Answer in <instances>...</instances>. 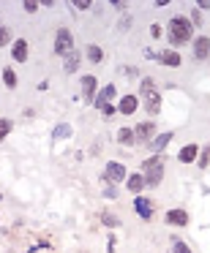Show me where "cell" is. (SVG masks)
Wrapping results in <instances>:
<instances>
[{
    "instance_id": "1",
    "label": "cell",
    "mask_w": 210,
    "mask_h": 253,
    "mask_svg": "<svg viewBox=\"0 0 210 253\" xmlns=\"http://www.w3.org/2000/svg\"><path fill=\"white\" fill-rule=\"evenodd\" d=\"M191 36H194L191 19H186V17H172L169 19V25H166V39H169L172 46L188 44V41H191Z\"/></svg>"
},
{
    "instance_id": "2",
    "label": "cell",
    "mask_w": 210,
    "mask_h": 253,
    "mask_svg": "<svg viewBox=\"0 0 210 253\" xmlns=\"http://www.w3.org/2000/svg\"><path fill=\"white\" fill-rule=\"evenodd\" d=\"M139 93H142V106H145L148 120H150V117H156L161 112V95H158V90H156V84H153L150 77H142V82H139Z\"/></svg>"
},
{
    "instance_id": "3",
    "label": "cell",
    "mask_w": 210,
    "mask_h": 253,
    "mask_svg": "<svg viewBox=\"0 0 210 253\" xmlns=\"http://www.w3.org/2000/svg\"><path fill=\"white\" fill-rule=\"evenodd\" d=\"M142 177H145V185L148 188L161 185V180H164V158L161 155H150L142 164Z\"/></svg>"
},
{
    "instance_id": "4",
    "label": "cell",
    "mask_w": 210,
    "mask_h": 253,
    "mask_svg": "<svg viewBox=\"0 0 210 253\" xmlns=\"http://www.w3.org/2000/svg\"><path fill=\"white\" fill-rule=\"evenodd\" d=\"M52 49H55V55H57V57L71 55V52H74V36H71V30H66V28L57 30V33H55V44H52Z\"/></svg>"
},
{
    "instance_id": "5",
    "label": "cell",
    "mask_w": 210,
    "mask_h": 253,
    "mask_svg": "<svg viewBox=\"0 0 210 253\" xmlns=\"http://www.w3.org/2000/svg\"><path fill=\"white\" fill-rule=\"evenodd\" d=\"M128 177L126 166L120 164V161H109V164L104 166V180L109 182V185H115V182H123Z\"/></svg>"
},
{
    "instance_id": "6",
    "label": "cell",
    "mask_w": 210,
    "mask_h": 253,
    "mask_svg": "<svg viewBox=\"0 0 210 253\" xmlns=\"http://www.w3.org/2000/svg\"><path fill=\"white\" fill-rule=\"evenodd\" d=\"M134 139H137V144H145V147H148V144L156 139V123H150V120L139 123L137 131H134Z\"/></svg>"
},
{
    "instance_id": "7",
    "label": "cell",
    "mask_w": 210,
    "mask_h": 253,
    "mask_svg": "<svg viewBox=\"0 0 210 253\" xmlns=\"http://www.w3.org/2000/svg\"><path fill=\"white\" fill-rule=\"evenodd\" d=\"M96 90H99V79L93 74H85L82 77V101L85 104H93L96 101Z\"/></svg>"
},
{
    "instance_id": "8",
    "label": "cell",
    "mask_w": 210,
    "mask_h": 253,
    "mask_svg": "<svg viewBox=\"0 0 210 253\" xmlns=\"http://www.w3.org/2000/svg\"><path fill=\"white\" fill-rule=\"evenodd\" d=\"M115 95H117L115 84H106V87H101L99 93H96V101H93V106H96L99 112H101V109H106V106H109V101L115 98Z\"/></svg>"
},
{
    "instance_id": "9",
    "label": "cell",
    "mask_w": 210,
    "mask_h": 253,
    "mask_svg": "<svg viewBox=\"0 0 210 253\" xmlns=\"http://www.w3.org/2000/svg\"><path fill=\"white\" fill-rule=\"evenodd\" d=\"M134 210H137V215H139L142 220H150V218H153V212H156V210H153V202H150V199H145V196H137V199H134Z\"/></svg>"
},
{
    "instance_id": "10",
    "label": "cell",
    "mask_w": 210,
    "mask_h": 253,
    "mask_svg": "<svg viewBox=\"0 0 210 253\" xmlns=\"http://www.w3.org/2000/svg\"><path fill=\"white\" fill-rule=\"evenodd\" d=\"M194 57L197 60H208L210 57V39L208 36H197L194 39Z\"/></svg>"
},
{
    "instance_id": "11",
    "label": "cell",
    "mask_w": 210,
    "mask_h": 253,
    "mask_svg": "<svg viewBox=\"0 0 210 253\" xmlns=\"http://www.w3.org/2000/svg\"><path fill=\"white\" fill-rule=\"evenodd\" d=\"M139 109V98H137V95H131V93H128V95H123V98H120V104H117V112H120V115H134V112H137Z\"/></svg>"
},
{
    "instance_id": "12",
    "label": "cell",
    "mask_w": 210,
    "mask_h": 253,
    "mask_svg": "<svg viewBox=\"0 0 210 253\" xmlns=\"http://www.w3.org/2000/svg\"><path fill=\"white\" fill-rule=\"evenodd\" d=\"M11 60H17V63L28 60V41H25V39L11 41Z\"/></svg>"
},
{
    "instance_id": "13",
    "label": "cell",
    "mask_w": 210,
    "mask_h": 253,
    "mask_svg": "<svg viewBox=\"0 0 210 253\" xmlns=\"http://www.w3.org/2000/svg\"><path fill=\"white\" fill-rule=\"evenodd\" d=\"M197 158H199V144H186V147L177 153V161H180V164H194Z\"/></svg>"
},
{
    "instance_id": "14",
    "label": "cell",
    "mask_w": 210,
    "mask_h": 253,
    "mask_svg": "<svg viewBox=\"0 0 210 253\" xmlns=\"http://www.w3.org/2000/svg\"><path fill=\"white\" fill-rule=\"evenodd\" d=\"M79 63H82V55H79V52L66 55V57H63V74H74L79 68Z\"/></svg>"
},
{
    "instance_id": "15",
    "label": "cell",
    "mask_w": 210,
    "mask_h": 253,
    "mask_svg": "<svg viewBox=\"0 0 210 253\" xmlns=\"http://www.w3.org/2000/svg\"><path fill=\"white\" fill-rule=\"evenodd\" d=\"M166 223H172V226H188V212H186V210H169V212H166Z\"/></svg>"
},
{
    "instance_id": "16",
    "label": "cell",
    "mask_w": 210,
    "mask_h": 253,
    "mask_svg": "<svg viewBox=\"0 0 210 253\" xmlns=\"http://www.w3.org/2000/svg\"><path fill=\"white\" fill-rule=\"evenodd\" d=\"M158 63H164V66H172V68H177L183 63V57L177 55L175 49H166V52H158Z\"/></svg>"
},
{
    "instance_id": "17",
    "label": "cell",
    "mask_w": 210,
    "mask_h": 253,
    "mask_svg": "<svg viewBox=\"0 0 210 253\" xmlns=\"http://www.w3.org/2000/svg\"><path fill=\"white\" fill-rule=\"evenodd\" d=\"M169 142H172V131H166V133H158V136H156L153 142L148 144V147L153 150V153H161V150H164Z\"/></svg>"
},
{
    "instance_id": "18",
    "label": "cell",
    "mask_w": 210,
    "mask_h": 253,
    "mask_svg": "<svg viewBox=\"0 0 210 253\" xmlns=\"http://www.w3.org/2000/svg\"><path fill=\"white\" fill-rule=\"evenodd\" d=\"M145 188H148V185H145V177L142 174H128V191H131V193H142Z\"/></svg>"
},
{
    "instance_id": "19",
    "label": "cell",
    "mask_w": 210,
    "mask_h": 253,
    "mask_svg": "<svg viewBox=\"0 0 210 253\" xmlns=\"http://www.w3.org/2000/svg\"><path fill=\"white\" fill-rule=\"evenodd\" d=\"M85 57H88L90 63H101V60H104V49L96 46V44H90L88 49H85Z\"/></svg>"
},
{
    "instance_id": "20",
    "label": "cell",
    "mask_w": 210,
    "mask_h": 253,
    "mask_svg": "<svg viewBox=\"0 0 210 253\" xmlns=\"http://www.w3.org/2000/svg\"><path fill=\"white\" fill-rule=\"evenodd\" d=\"M117 142H120L123 147H131V144H137V139H134V131H128V128H120V131H117Z\"/></svg>"
},
{
    "instance_id": "21",
    "label": "cell",
    "mask_w": 210,
    "mask_h": 253,
    "mask_svg": "<svg viewBox=\"0 0 210 253\" xmlns=\"http://www.w3.org/2000/svg\"><path fill=\"white\" fill-rule=\"evenodd\" d=\"M101 220H104V226H109V229H117V226H120V218H117L115 212H109V210L101 212Z\"/></svg>"
},
{
    "instance_id": "22",
    "label": "cell",
    "mask_w": 210,
    "mask_h": 253,
    "mask_svg": "<svg viewBox=\"0 0 210 253\" xmlns=\"http://www.w3.org/2000/svg\"><path fill=\"white\" fill-rule=\"evenodd\" d=\"M3 84H6L8 90L17 87V74H14V68H3Z\"/></svg>"
},
{
    "instance_id": "23",
    "label": "cell",
    "mask_w": 210,
    "mask_h": 253,
    "mask_svg": "<svg viewBox=\"0 0 210 253\" xmlns=\"http://www.w3.org/2000/svg\"><path fill=\"white\" fill-rule=\"evenodd\" d=\"M197 164H199V169H208V166H210V144H208V147L202 150V153H199Z\"/></svg>"
},
{
    "instance_id": "24",
    "label": "cell",
    "mask_w": 210,
    "mask_h": 253,
    "mask_svg": "<svg viewBox=\"0 0 210 253\" xmlns=\"http://www.w3.org/2000/svg\"><path fill=\"white\" fill-rule=\"evenodd\" d=\"M52 136H55V139H68V136H71V126H66V123H63V126H57Z\"/></svg>"
},
{
    "instance_id": "25",
    "label": "cell",
    "mask_w": 210,
    "mask_h": 253,
    "mask_svg": "<svg viewBox=\"0 0 210 253\" xmlns=\"http://www.w3.org/2000/svg\"><path fill=\"white\" fill-rule=\"evenodd\" d=\"M169 253H191V248H188L183 240H172V251Z\"/></svg>"
},
{
    "instance_id": "26",
    "label": "cell",
    "mask_w": 210,
    "mask_h": 253,
    "mask_svg": "<svg viewBox=\"0 0 210 253\" xmlns=\"http://www.w3.org/2000/svg\"><path fill=\"white\" fill-rule=\"evenodd\" d=\"M11 44V30L6 28V25H0V46Z\"/></svg>"
},
{
    "instance_id": "27",
    "label": "cell",
    "mask_w": 210,
    "mask_h": 253,
    "mask_svg": "<svg viewBox=\"0 0 210 253\" xmlns=\"http://www.w3.org/2000/svg\"><path fill=\"white\" fill-rule=\"evenodd\" d=\"M8 131H11V120L8 117H0V139H6Z\"/></svg>"
},
{
    "instance_id": "28",
    "label": "cell",
    "mask_w": 210,
    "mask_h": 253,
    "mask_svg": "<svg viewBox=\"0 0 210 253\" xmlns=\"http://www.w3.org/2000/svg\"><path fill=\"white\" fill-rule=\"evenodd\" d=\"M71 6L77 8V11H88V8H90V0H74Z\"/></svg>"
},
{
    "instance_id": "29",
    "label": "cell",
    "mask_w": 210,
    "mask_h": 253,
    "mask_svg": "<svg viewBox=\"0 0 210 253\" xmlns=\"http://www.w3.org/2000/svg\"><path fill=\"white\" fill-rule=\"evenodd\" d=\"M39 6H41V3H36V0H28V3H25V11H28V14H33V11H39Z\"/></svg>"
},
{
    "instance_id": "30",
    "label": "cell",
    "mask_w": 210,
    "mask_h": 253,
    "mask_svg": "<svg viewBox=\"0 0 210 253\" xmlns=\"http://www.w3.org/2000/svg\"><path fill=\"white\" fill-rule=\"evenodd\" d=\"M191 25H202V11H199V8L191 11Z\"/></svg>"
},
{
    "instance_id": "31",
    "label": "cell",
    "mask_w": 210,
    "mask_h": 253,
    "mask_svg": "<svg viewBox=\"0 0 210 253\" xmlns=\"http://www.w3.org/2000/svg\"><path fill=\"white\" fill-rule=\"evenodd\" d=\"M104 196H106V199H117V188H115V185H106V188H104Z\"/></svg>"
},
{
    "instance_id": "32",
    "label": "cell",
    "mask_w": 210,
    "mask_h": 253,
    "mask_svg": "<svg viewBox=\"0 0 210 253\" xmlns=\"http://www.w3.org/2000/svg\"><path fill=\"white\" fill-rule=\"evenodd\" d=\"M150 39H161V25H150Z\"/></svg>"
},
{
    "instance_id": "33",
    "label": "cell",
    "mask_w": 210,
    "mask_h": 253,
    "mask_svg": "<svg viewBox=\"0 0 210 253\" xmlns=\"http://www.w3.org/2000/svg\"><path fill=\"white\" fill-rule=\"evenodd\" d=\"M145 57H148V60H158V52H153V49H145Z\"/></svg>"
},
{
    "instance_id": "34",
    "label": "cell",
    "mask_w": 210,
    "mask_h": 253,
    "mask_svg": "<svg viewBox=\"0 0 210 253\" xmlns=\"http://www.w3.org/2000/svg\"><path fill=\"white\" fill-rule=\"evenodd\" d=\"M112 6H115L117 11H126V8H128V3H123V0H117V3H112Z\"/></svg>"
},
{
    "instance_id": "35",
    "label": "cell",
    "mask_w": 210,
    "mask_h": 253,
    "mask_svg": "<svg viewBox=\"0 0 210 253\" xmlns=\"http://www.w3.org/2000/svg\"><path fill=\"white\" fill-rule=\"evenodd\" d=\"M120 28L126 30V28H131V17H123V22H120Z\"/></svg>"
},
{
    "instance_id": "36",
    "label": "cell",
    "mask_w": 210,
    "mask_h": 253,
    "mask_svg": "<svg viewBox=\"0 0 210 253\" xmlns=\"http://www.w3.org/2000/svg\"><path fill=\"white\" fill-rule=\"evenodd\" d=\"M112 112H115V106H112V104H109V106H106V109H101V115H104V117H109V115H112Z\"/></svg>"
},
{
    "instance_id": "37",
    "label": "cell",
    "mask_w": 210,
    "mask_h": 253,
    "mask_svg": "<svg viewBox=\"0 0 210 253\" xmlns=\"http://www.w3.org/2000/svg\"><path fill=\"white\" fill-rule=\"evenodd\" d=\"M205 8H210V0H202V3H199V11H205Z\"/></svg>"
}]
</instances>
